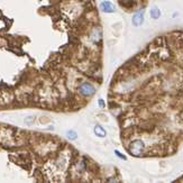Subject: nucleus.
<instances>
[{
    "label": "nucleus",
    "instance_id": "f03ea898",
    "mask_svg": "<svg viewBox=\"0 0 183 183\" xmlns=\"http://www.w3.org/2000/svg\"><path fill=\"white\" fill-rule=\"evenodd\" d=\"M79 92L84 97H91L96 93V88L90 83H82L79 87Z\"/></svg>",
    "mask_w": 183,
    "mask_h": 183
},
{
    "label": "nucleus",
    "instance_id": "0eeeda50",
    "mask_svg": "<svg viewBox=\"0 0 183 183\" xmlns=\"http://www.w3.org/2000/svg\"><path fill=\"white\" fill-rule=\"evenodd\" d=\"M66 136H68L69 139L74 141V139H76V137H78V134H76L75 130H68V132H66Z\"/></svg>",
    "mask_w": 183,
    "mask_h": 183
},
{
    "label": "nucleus",
    "instance_id": "f257e3e1",
    "mask_svg": "<svg viewBox=\"0 0 183 183\" xmlns=\"http://www.w3.org/2000/svg\"><path fill=\"white\" fill-rule=\"evenodd\" d=\"M144 149H145V144H144L143 141H141V139L132 141V143H130L129 147H128V151H129L134 156H141V155L143 154Z\"/></svg>",
    "mask_w": 183,
    "mask_h": 183
},
{
    "label": "nucleus",
    "instance_id": "1a4fd4ad",
    "mask_svg": "<svg viewBox=\"0 0 183 183\" xmlns=\"http://www.w3.org/2000/svg\"><path fill=\"white\" fill-rule=\"evenodd\" d=\"M99 106H100V107H104V102L102 99H99Z\"/></svg>",
    "mask_w": 183,
    "mask_h": 183
},
{
    "label": "nucleus",
    "instance_id": "6e6552de",
    "mask_svg": "<svg viewBox=\"0 0 183 183\" xmlns=\"http://www.w3.org/2000/svg\"><path fill=\"white\" fill-rule=\"evenodd\" d=\"M115 153H116V154H117V156H118L119 158H121V160H127L126 156H125L124 154H121L120 152H118V151H115Z\"/></svg>",
    "mask_w": 183,
    "mask_h": 183
},
{
    "label": "nucleus",
    "instance_id": "423d86ee",
    "mask_svg": "<svg viewBox=\"0 0 183 183\" xmlns=\"http://www.w3.org/2000/svg\"><path fill=\"white\" fill-rule=\"evenodd\" d=\"M149 12H151V17H152L153 19H158V18L161 17V12L157 7H153Z\"/></svg>",
    "mask_w": 183,
    "mask_h": 183
},
{
    "label": "nucleus",
    "instance_id": "7ed1b4c3",
    "mask_svg": "<svg viewBox=\"0 0 183 183\" xmlns=\"http://www.w3.org/2000/svg\"><path fill=\"white\" fill-rule=\"evenodd\" d=\"M144 15H145V12H143V10H141V12H136L134 16H132V25L135 26V27H139V26H142L144 24Z\"/></svg>",
    "mask_w": 183,
    "mask_h": 183
},
{
    "label": "nucleus",
    "instance_id": "39448f33",
    "mask_svg": "<svg viewBox=\"0 0 183 183\" xmlns=\"http://www.w3.org/2000/svg\"><path fill=\"white\" fill-rule=\"evenodd\" d=\"M94 134H96L98 137L104 138V137H106V135H107V132H106L101 126L97 125V126L94 127Z\"/></svg>",
    "mask_w": 183,
    "mask_h": 183
},
{
    "label": "nucleus",
    "instance_id": "20e7f679",
    "mask_svg": "<svg viewBox=\"0 0 183 183\" xmlns=\"http://www.w3.org/2000/svg\"><path fill=\"white\" fill-rule=\"evenodd\" d=\"M101 9L102 12H106V14H111V12H116V7L113 2H110V1H102L101 2Z\"/></svg>",
    "mask_w": 183,
    "mask_h": 183
}]
</instances>
